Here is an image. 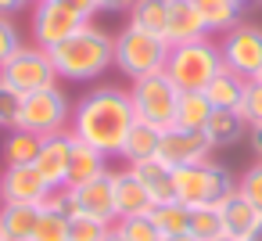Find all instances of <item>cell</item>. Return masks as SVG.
Here are the masks:
<instances>
[{"mask_svg": "<svg viewBox=\"0 0 262 241\" xmlns=\"http://www.w3.org/2000/svg\"><path fill=\"white\" fill-rule=\"evenodd\" d=\"M72 144H76V137H72L69 130L40 140V151H36V162H33V166H36V173L47 180V187H51V191H65V187H69Z\"/></svg>", "mask_w": 262, "mask_h": 241, "instance_id": "13", "label": "cell"}, {"mask_svg": "<svg viewBox=\"0 0 262 241\" xmlns=\"http://www.w3.org/2000/svg\"><path fill=\"white\" fill-rule=\"evenodd\" d=\"M86 26V18L65 4H58V0H40V4H33V44L51 51L54 44L69 40L72 33H79Z\"/></svg>", "mask_w": 262, "mask_h": 241, "instance_id": "10", "label": "cell"}, {"mask_svg": "<svg viewBox=\"0 0 262 241\" xmlns=\"http://www.w3.org/2000/svg\"><path fill=\"white\" fill-rule=\"evenodd\" d=\"M65 202H69V212H79V216H90L97 223H108L115 227L119 223V212H115V194H112V169L86 180V184H76V187H65Z\"/></svg>", "mask_w": 262, "mask_h": 241, "instance_id": "11", "label": "cell"}, {"mask_svg": "<svg viewBox=\"0 0 262 241\" xmlns=\"http://www.w3.org/2000/svg\"><path fill=\"white\" fill-rule=\"evenodd\" d=\"M18 94L0 79V130H15V119H18Z\"/></svg>", "mask_w": 262, "mask_h": 241, "instance_id": "36", "label": "cell"}, {"mask_svg": "<svg viewBox=\"0 0 262 241\" xmlns=\"http://www.w3.org/2000/svg\"><path fill=\"white\" fill-rule=\"evenodd\" d=\"M137 123V112H133V101L126 90L119 87H97L90 94H83L76 105H72V123H69V133L97 151H104L108 158H119L122 151V140L126 133L133 130Z\"/></svg>", "mask_w": 262, "mask_h": 241, "instance_id": "1", "label": "cell"}, {"mask_svg": "<svg viewBox=\"0 0 262 241\" xmlns=\"http://www.w3.org/2000/svg\"><path fill=\"white\" fill-rule=\"evenodd\" d=\"M244 87H248V79L233 76L230 69H223L219 76L208 79V87H205L201 94H205V101H208L212 108H233V112H237V105H241V97H244Z\"/></svg>", "mask_w": 262, "mask_h": 241, "instance_id": "25", "label": "cell"}, {"mask_svg": "<svg viewBox=\"0 0 262 241\" xmlns=\"http://www.w3.org/2000/svg\"><path fill=\"white\" fill-rule=\"evenodd\" d=\"M40 151V137L26 133V130H8L4 144H0V155H4V166H33Z\"/></svg>", "mask_w": 262, "mask_h": 241, "instance_id": "27", "label": "cell"}, {"mask_svg": "<svg viewBox=\"0 0 262 241\" xmlns=\"http://www.w3.org/2000/svg\"><path fill=\"white\" fill-rule=\"evenodd\" d=\"M69 123H72V105H69L61 83L58 87H47V90H36V94H26L18 101L15 126L26 130V133H33V137H40V140L43 137H54V133H65Z\"/></svg>", "mask_w": 262, "mask_h": 241, "instance_id": "4", "label": "cell"}, {"mask_svg": "<svg viewBox=\"0 0 262 241\" xmlns=\"http://www.w3.org/2000/svg\"><path fill=\"white\" fill-rule=\"evenodd\" d=\"M244 241H262V216H258V223L248 230V237H244Z\"/></svg>", "mask_w": 262, "mask_h": 241, "instance_id": "41", "label": "cell"}, {"mask_svg": "<svg viewBox=\"0 0 262 241\" xmlns=\"http://www.w3.org/2000/svg\"><path fill=\"white\" fill-rule=\"evenodd\" d=\"M219 54H223V69H230L241 79H255V72L262 69V29L233 26L230 33H223Z\"/></svg>", "mask_w": 262, "mask_h": 241, "instance_id": "9", "label": "cell"}, {"mask_svg": "<svg viewBox=\"0 0 262 241\" xmlns=\"http://www.w3.org/2000/svg\"><path fill=\"white\" fill-rule=\"evenodd\" d=\"M219 219H223V234L226 237H237V241H244L248 237V230L258 223V209L233 187L223 202H219Z\"/></svg>", "mask_w": 262, "mask_h": 241, "instance_id": "18", "label": "cell"}, {"mask_svg": "<svg viewBox=\"0 0 262 241\" xmlns=\"http://www.w3.org/2000/svg\"><path fill=\"white\" fill-rule=\"evenodd\" d=\"M151 223L158 227V234L165 237V234H187V227H190V205H183V202H158L155 209H151Z\"/></svg>", "mask_w": 262, "mask_h": 241, "instance_id": "29", "label": "cell"}, {"mask_svg": "<svg viewBox=\"0 0 262 241\" xmlns=\"http://www.w3.org/2000/svg\"><path fill=\"white\" fill-rule=\"evenodd\" d=\"M22 44H26V40H22V33H18L15 18L0 15V69H4V65L15 58V51H18Z\"/></svg>", "mask_w": 262, "mask_h": 241, "instance_id": "35", "label": "cell"}, {"mask_svg": "<svg viewBox=\"0 0 262 241\" xmlns=\"http://www.w3.org/2000/svg\"><path fill=\"white\" fill-rule=\"evenodd\" d=\"M237 115L248 123V130H251V126H262V83L248 79L244 97H241V105H237Z\"/></svg>", "mask_w": 262, "mask_h": 241, "instance_id": "32", "label": "cell"}, {"mask_svg": "<svg viewBox=\"0 0 262 241\" xmlns=\"http://www.w3.org/2000/svg\"><path fill=\"white\" fill-rule=\"evenodd\" d=\"M237 4H241V8H244V4H251V0H237Z\"/></svg>", "mask_w": 262, "mask_h": 241, "instance_id": "46", "label": "cell"}, {"mask_svg": "<svg viewBox=\"0 0 262 241\" xmlns=\"http://www.w3.org/2000/svg\"><path fill=\"white\" fill-rule=\"evenodd\" d=\"M158 158L172 169L180 166H198L212 158V140L205 137V130H183V126H169L162 130V144H158Z\"/></svg>", "mask_w": 262, "mask_h": 241, "instance_id": "12", "label": "cell"}, {"mask_svg": "<svg viewBox=\"0 0 262 241\" xmlns=\"http://www.w3.org/2000/svg\"><path fill=\"white\" fill-rule=\"evenodd\" d=\"M29 4H40V0H29Z\"/></svg>", "mask_w": 262, "mask_h": 241, "instance_id": "47", "label": "cell"}, {"mask_svg": "<svg viewBox=\"0 0 262 241\" xmlns=\"http://www.w3.org/2000/svg\"><path fill=\"white\" fill-rule=\"evenodd\" d=\"M212 115V105L205 101L201 90H180V101H176V126L183 130H205Z\"/></svg>", "mask_w": 262, "mask_h": 241, "instance_id": "28", "label": "cell"}, {"mask_svg": "<svg viewBox=\"0 0 262 241\" xmlns=\"http://www.w3.org/2000/svg\"><path fill=\"white\" fill-rule=\"evenodd\" d=\"M0 79H4L18 97L61 83V79H58V69H54V62H51V51H43V47H36V44H22V47L15 51V58L0 69Z\"/></svg>", "mask_w": 262, "mask_h": 241, "instance_id": "8", "label": "cell"}, {"mask_svg": "<svg viewBox=\"0 0 262 241\" xmlns=\"http://www.w3.org/2000/svg\"><path fill=\"white\" fill-rule=\"evenodd\" d=\"M108 230H112L108 223H97L79 212H72V219H69V241H104Z\"/></svg>", "mask_w": 262, "mask_h": 241, "instance_id": "33", "label": "cell"}, {"mask_svg": "<svg viewBox=\"0 0 262 241\" xmlns=\"http://www.w3.org/2000/svg\"><path fill=\"white\" fill-rule=\"evenodd\" d=\"M129 169H133V173H137V180L147 187V194L155 198V205H158V202H172V198H176V169H172V166H165L158 155H155V158H144V162H133Z\"/></svg>", "mask_w": 262, "mask_h": 241, "instance_id": "19", "label": "cell"}, {"mask_svg": "<svg viewBox=\"0 0 262 241\" xmlns=\"http://www.w3.org/2000/svg\"><path fill=\"white\" fill-rule=\"evenodd\" d=\"M194 4H198V11L205 18L208 36L212 33H230L237 26V18H241V4H237V0H194Z\"/></svg>", "mask_w": 262, "mask_h": 241, "instance_id": "26", "label": "cell"}, {"mask_svg": "<svg viewBox=\"0 0 262 241\" xmlns=\"http://www.w3.org/2000/svg\"><path fill=\"white\" fill-rule=\"evenodd\" d=\"M112 194H115V212H119V219L151 216V209H155V198L147 194V187L137 180V173H133L129 166L112 169Z\"/></svg>", "mask_w": 262, "mask_h": 241, "instance_id": "15", "label": "cell"}, {"mask_svg": "<svg viewBox=\"0 0 262 241\" xmlns=\"http://www.w3.org/2000/svg\"><path fill=\"white\" fill-rule=\"evenodd\" d=\"M51 62L58 69V79L69 83H90L104 76L115 65V36L94 22H86L79 33L51 47Z\"/></svg>", "mask_w": 262, "mask_h": 241, "instance_id": "2", "label": "cell"}, {"mask_svg": "<svg viewBox=\"0 0 262 241\" xmlns=\"http://www.w3.org/2000/svg\"><path fill=\"white\" fill-rule=\"evenodd\" d=\"M237 191H241V194L258 209V216H262V162H258V158L237 176Z\"/></svg>", "mask_w": 262, "mask_h": 241, "instance_id": "34", "label": "cell"}, {"mask_svg": "<svg viewBox=\"0 0 262 241\" xmlns=\"http://www.w3.org/2000/svg\"><path fill=\"white\" fill-rule=\"evenodd\" d=\"M54 191L47 180L36 173V166H4L0 173V202H26V205H43Z\"/></svg>", "mask_w": 262, "mask_h": 241, "instance_id": "14", "label": "cell"}, {"mask_svg": "<svg viewBox=\"0 0 262 241\" xmlns=\"http://www.w3.org/2000/svg\"><path fill=\"white\" fill-rule=\"evenodd\" d=\"M69 219H72V212H69L65 191H54V194L40 205L33 241H69Z\"/></svg>", "mask_w": 262, "mask_h": 241, "instance_id": "17", "label": "cell"}, {"mask_svg": "<svg viewBox=\"0 0 262 241\" xmlns=\"http://www.w3.org/2000/svg\"><path fill=\"white\" fill-rule=\"evenodd\" d=\"M187 234L194 241H212L223 234V219H219V205H194L190 209V227Z\"/></svg>", "mask_w": 262, "mask_h": 241, "instance_id": "30", "label": "cell"}, {"mask_svg": "<svg viewBox=\"0 0 262 241\" xmlns=\"http://www.w3.org/2000/svg\"><path fill=\"white\" fill-rule=\"evenodd\" d=\"M219 72H223V54H219V44L212 36L169 47L165 76L176 83V90H205L208 79Z\"/></svg>", "mask_w": 262, "mask_h": 241, "instance_id": "3", "label": "cell"}, {"mask_svg": "<svg viewBox=\"0 0 262 241\" xmlns=\"http://www.w3.org/2000/svg\"><path fill=\"white\" fill-rule=\"evenodd\" d=\"M115 230L126 237V241H162L158 227L151 223V216H129V219H119Z\"/></svg>", "mask_w": 262, "mask_h": 241, "instance_id": "31", "label": "cell"}, {"mask_svg": "<svg viewBox=\"0 0 262 241\" xmlns=\"http://www.w3.org/2000/svg\"><path fill=\"white\" fill-rule=\"evenodd\" d=\"M129 101H133V112L140 123H151L158 130H169L176 126V101H180V90L176 83L165 76V72H155V76H140V79H129Z\"/></svg>", "mask_w": 262, "mask_h": 241, "instance_id": "6", "label": "cell"}, {"mask_svg": "<svg viewBox=\"0 0 262 241\" xmlns=\"http://www.w3.org/2000/svg\"><path fill=\"white\" fill-rule=\"evenodd\" d=\"M212 241H237V237H226V234H219V237H212Z\"/></svg>", "mask_w": 262, "mask_h": 241, "instance_id": "44", "label": "cell"}, {"mask_svg": "<svg viewBox=\"0 0 262 241\" xmlns=\"http://www.w3.org/2000/svg\"><path fill=\"white\" fill-rule=\"evenodd\" d=\"M248 144H251L255 158L262 162V126H251V130H248Z\"/></svg>", "mask_w": 262, "mask_h": 241, "instance_id": "39", "label": "cell"}, {"mask_svg": "<svg viewBox=\"0 0 262 241\" xmlns=\"http://www.w3.org/2000/svg\"><path fill=\"white\" fill-rule=\"evenodd\" d=\"M29 4V0H0V15H8V18H15L22 8Z\"/></svg>", "mask_w": 262, "mask_h": 241, "instance_id": "40", "label": "cell"}, {"mask_svg": "<svg viewBox=\"0 0 262 241\" xmlns=\"http://www.w3.org/2000/svg\"><path fill=\"white\" fill-rule=\"evenodd\" d=\"M158 144H162V130L158 126H151V123H133V130L126 133V140H122V151H119V158L126 162V166H133V162H144V158H155L158 155Z\"/></svg>", "mask_w": 262, "mask_h": 241, "instance_id": "21", "label": "cell"}, {"mask_svg": "<svg viewBox=\"0 0 262 241\" xmlns=\"http://www.w3.org/2000/svg\"><path fill=\"white\" fill-rule=\"evenodd\" d=\"M205 137L212 140V148H226V144H237L241 137H248V123L233 108H212V115L205 123Z\"/></svg>", "mask_w": 262, "mask_h": 241, "instance_id": "23", "label": "cell"}, {"mask_svg": "<svg viewBox=\"0 0 262 241\" xmlns=\"http://www.w3.org/2000/svg\"><path fill=\"white\" fill-rule=\"evenodd\" d=\"M165 4H169V26H165V40H169V47L208 36L205 18H201V11H198L194 0H165Z\"/></svg>", "mask_w": 262, "mask_h": 241, "instance_id": "16", "label": "cell"}, {"mask_svg": "<svg viewBox=\"0 0 262 241\" xmlns=\"http://www.w3.org/2000/svg\"><path fill=\"white\" fill-rule=\"evenodd\" d=\"M255 83H262V69H258V72H255Z\"/></svg>", "mask_w": 262, "mask_h": 241, "instance_id": "45", "label": "cell"}, {"mask_svg": "<svg viewBox=\"0 0 262 241\" xmlns=\"http://www.w3.org/2000/svg\"><path fill=\"white\" fill-rule=\"evenodd\" d=\"M126 15H129L126 26L165 40V26H169V4H165V0H133ZM165 44H169V40H165Z\"/></svg>", "mask_w": 262, "mask_h": 241, "instance_id": "22", "label": "cell"}, {"mask_svg": "<svg viewBox=\"0 0 262 241\" xmlns=\"http://www.w3.org/2000/svg\"><path fill=\"white\" fill-rule=\"evenodd\" d=\"M162 241H194V237H190V234H165Z\"/></svg>", "mask_w": 262, "mask_h": 241, "instance_id": "42", "label": "cell"}, {"mask_svg": "<svg viewBox=\"0 0 262 241\" xmlns=\"http://www.w3.org/2000/svg\"><path fill=\"white\" fill-rule=\"evenodd\" d=\"M129 4H133V0H97V11H112V15H119V11H129Z\"/></svg>", "mask_w": 262, "mask_h": 241, "instance_id": "38", "label": "cell"}, {"mask_svg": "<svg viewBox=\"0 0 262 241\" xmlns=\"http://www.w3.org/2000/svg\"><path fill=\"white\" fill-rule=\"evenodd\" d=\"M58 4H65V8H72V11H79L86 22L97 15V0H58Z\"/></svg>", "mask_w": 262, "mask_h": 241, "instance_id": "37", "label": "cell"}, {"mask_svg": "<svg viewBox=\"0 0 262 241\" xmlns=\"http://www.w3.org/2000/svg\"><path fill=\"white\" fill-rule=\"evenodd\" d=\"M101 173H108V155L90 148V144H83V140H76L72 144V162H69V187L86 184V180H94Z\"/></svg>", "mask_w": 262, "mask_h": 241, "instance_id": "24", "label": "cell"}, {"mask_svg": "<svg viewBox=\"0 0 262 241\" xmlns=\"http://www.w3.org/2000/svg\"><path fill=\"white\" fill-rule=\"evenodd\" d=\"M233 187H237V180L230 176V169L212 162V158L176 169V202H183L190 209L194 205H219Z\"/></svg>", "mask_w": 262, "mask_h": 241, "instance_id": "7", "label": "cell"}, {"mask_svg": "<svg viewBox=\"0 0 262 241\" xmlns=\"http://www.w3.org/2000/svg\"><path fill=\"white\" fill-rule=\"evenodd\" d=\"M104 241H126V237H122V234H119V230H115V227H112V230H108V234H104Z\"/></svg>", "mask_w": 262, "mask_h": 241, "instance_id": "43", "label": "cell"}, {"mask_svg": "<svg viewBox=\"0 0 262 241\" xmlns=\"http://www.w3.org/2000/svg\"><path fill=\"white\" fill-rule=\"evenodd\" d=\"M165 62H169V44L162 36L140 33L133 26H126L115 36V69L122 76H129V79L155 76V72H165Z\"/></svg>", "mask_w": 262, "mask_h": 241, "instance_id": "5", "label": "cell"}, {"mask_svg": "<svg viewBox=\"0 0 262 241\" xmlns=\"http://www.w3.org/2000/svg\"><path fill=\"white\" fill-rule=\"evenodd\" d=\"M40 205L0 202V241H33Z\"/></svg>", "mask_w": 262, "mask_h": 241, "instance_id": "20", "label": "cell"}]
</instances>
